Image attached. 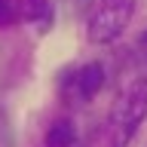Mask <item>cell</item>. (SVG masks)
<instances>
[{"label":"cell","mask_w":147,"mask_h":147,"mask_svg":"<svg viewBox=\"0 0 147 147\" xmlns=\"http://www.w3.org/2000/svg\"><path fill=\"white\" fill-rule=\"evenodd\" d=\"M74 144H77V129H74V123L58 119V123L49 126V132H46V147H74Z\"/></svg>","instance_id":"obj_4"},{"label":"cell","mask_w":147,"mask_h":147,"mask_svg":"<svg viewBox=\"0 0 147 147\" xmlns=\"http://www.w3.org/2000/svg\"><path fill=\"white\" fill-rule=\"evenodd\" d=\"M28 18H46L49 16V0H22Z\"/></svg>","instance_id":"obj_5"},{"label":"cell","mask_w":147,"mask_h":147,"mask_svg":"<svg viewBox=\"0 0 147 147\" xmlns=\"http://www.w3.org/2000/svg\"><path fill=\"white\" fill-rule=\"evenodd\" d=\"M135 0H98L86 22V37L92 43H113L132 22Z\"/></svg>","instance_id":"obj_2"},{"label":"cell","mask_w":147,"mask_h":147,"mask_svg":"<svg viewBox=\"0 0 147 147\" xmlns=\"http://www.w3.org/2000/svg\"><path fill=\"white\" fill-rule=\"evenodd\" d=\"M12 22V3L9 0H0V25Z\"/></svg>","instance_id":"obj_6"},{"label":"cell","mask_w":147,"mask_h":147,"mask_svg":"<svg viewBox=\"0 0 147 147\" xmlns=\"http://www.w3.org/2000/svg\"><path fill=\"white\" fill-rule=\"evenodd\" d=\"M101 86H104V67L98 61H89L61 77V98L67 104H86L101 92Z\"/></svg>","instance_id":"obj_3"},{"label":"cell","mask_w":147,"mask_h":147,"mask_svg":"<svg viewBox=\"0 0 147 147\" xmlns=\"http://www.w3.org/2000/svg\"><path fill=\"white\" fill-rule=\"evenodd\" d=\"M138 52H141V58H144V64H147V31L138 37Z\"/></svg>","instance_id":"obj_7"},{"label":"cell","mask_w":147,"mask_h":147,"mask_svg":"<svg viewBox=\"0 0 147 147\" xmlns=\"http://www.w3.org/2000/svg\"><path fill=\"white\" fill-rule=\"evenodd\" d=\"M74 147H77V144H74Z\"/></svg>","instance_id":"obj_8"},{"label":"cell","mask_w":147,"mask_h":147,"mask_svg":"<svg viewBox=\"0 0 147 147\" xmlns=\"http://www.w3.org/2000/svg\"><path fill=\"white\" fill-rule=\"evenodd\" d=\"M147 117V86L144 83H129L126 89L117 95L113 107H110V141L113 147H126L135 138L138 126Z\"/></svg>","instance_id":"obj_1"}]
</instances>
